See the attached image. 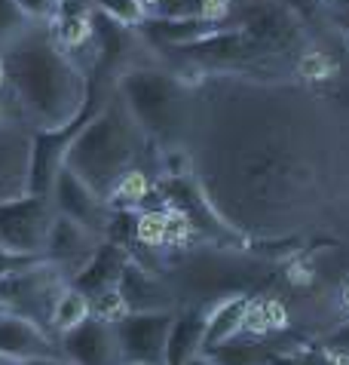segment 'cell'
Wrapping results in <instances>:
<instances>
[{"label": "cell", "instance_id": "obj_1", "mask_svg": "<svg viewBox=\"0 0 349 365\" xmlns=\"http://www.w3.org/2000/svg\"><path fill=\"white\" fill-rule=\"evenodd\" d=\"M4 86L19 105V120L34 133L61 129L83 114L92 80L77 58L56 43L49 25H31L0 53Z\"/></svg>", "mask_w": 349, "mask_h": 365}, {"label": "cell", "instance_id": "obj_2", "mask_svg": "<svg viewBox=\"0 0 349 365\" xmlns=\"http://www.w3.org/2000/svg\"><path fill=\"white\" fill-rule=\"evenodd\" d=\"M147 148V135L141 133L135 117L126 110L117 89L110 86L101 105L92 110L86 123L80 126V133L71 138L61 163L83 178L101 200H110L120 181L132 169H138Z\"/></svg>", "mask_w": 349, "mask_h": 365}, {"label": "cell", "instance_id": "obj_3", "mask_svg": "<svg viewBox=\"0 0 349 365\" xmlns=\"http://www.w3.org/2000/svg\"><path fill=\"white\" fill-rule=\"evenodd\" d=\"M114 89L150 145H160L162 150L184 145L193 110L184 80L160 68H126Z\"/></svg>", "mask_w": 349, "mask_h": 365}, {"label": "cell", "instance_id": "obj_4", "mask_svg": "<svg viewBox=\"0 0 349 365\" xmlns=\"http://www.w3.org/2000/svg\"><path fill=\"white\" fill-rule=\"evenodd\" d=\"M53 215L56 209L43 194H22L0 202V246L13 255L43 258Z\"/></svg>", "mask_w": 349, "mask_h": 365}, {"label": "cell", "instance_id": "obj_5", "mask_svg": "<svg viewBox=\"0 0 349 365\" xmlns=\"http://www.w3.org/2000/svg\"><path fill=\"white\" fill-rule=\"evenodd\" d=\"M174 322V310H138L123 313L114 322L117 344L123 362H145V365H166V344L169 329Z\"/></svg>", "mask_w": 349, "mask_h": 365}, {"label": "cell", "instance_id": "obj_6", "mask_svg": "<svg viewBox=\"0 0 349 365\" xmlns=\"http://www.w3.org/2000/svg\"><path fill=\"white\" fill-rule=\"evenodd\" d=\"M49 202H53V209L58 212V215H65L71 221H77V225L89 227L92 233H98V237H105L110 212H114L108 200H101L95 190H92L80 175H74L65 163L58 166L56 178H53Z\"/></svg>", "mask_w": 349, "mask_h": 365}, {"label": "cell", "instance_id": "obj_7", "mask_svg": "<svg viewBox=\"0 0 349 365\" xmlns=\"http://www.w3.org/2000/svg\"><path fill=\"white\" fill-rule=\"evenodd\" d=\"M58 350L71 365H123L114 322L92 313L74 329L58 334Z\"/></svg>", "mask_w": 349, "mask_h": 365}, {"label": "cell", "instance_id": "obj_8", "mask_svg": "<svg viewBox=\"0 0 349 365\" xmlns=\"http://www.w3.org/2000/svg\"><path fill=\"white\" fill-rule=\"evenodd\" d=\"M98 233H92L89 227L77 225L65 215H53V225H49V233H46V246H43V261H49L61 277L68 282L77 277L80 270L86 267V261L95 255V249L101 246Z\"/></svg>", "mask_w": 349, "mask_h": 365}, {"label": "cell", "instance_id": "obj_9", "mask_svg": "<svg viewBox=\"0 0 349 365\" xmlns=\"http://www.w3.org/2000/svg\"><path fill=\"white\" fill-rule=\"evenodd\" d=\"M236 25V19H209V16H150L135 28L138 37L150 40L162 49H184L193 43H202L214 34L227 31Z\"/></svg>", "mask_w": 349, "mask_h": 365}, {"label": "cell", "instance_id": "obj_10", "mask_svg": "<svg viewBox=\"0 0 349 365\" xmlns=\"http://www.w3.org/2000/svg\"><path fill=\"white\" fill-rule=\"evenodd\" d=\"M31 150H34V129L22 120L0 123V202L31 190Z\"/></svg>", "mask_w": 349, "mask_h": 365}, {"label": "cell", "instance_id": "obj_11", "mask_svg": "<svg viewBox=\"0 0 349 365\" xmlns=\"http://www.w3.org/2000/svg\"><path fill=\"white\" fill-rule=\"evenodd\" d=\"M40 356H61L58 338L22 313L0 307V362L22 365Z\"/></svg>", "mask_w": 349, "mask_h": 365}, {"label": "cell", "instance_id": "obj_12", "mask_svg": "<svg viewBox=\"0 0 349 365\" xmlns=\"http://www.w3.org/2000/svg\"><path fill=\"white\" fill-rule=\"evenodd\" d=\"M126 264H129V252L123 246H117V242H110V240H101L95 255H92L86 261V267L71 279V286H74L77 292H83V295L92 301V298L105 295V292L117 289Z\"/></svg>", "mask_w": 349, "mask_h": 365}, {"label": "cell", "instance_id": "obj_13", "mask_svg": "<svg viewBox=\"0 0 349 365\" xmlns=\"http://www.w3.org/2000/svg\"><path fill=\"white\" fill-rule=\"evenodd\" d=\"M117 295L123 301L126 313H138V310H169L172 307V292L162 282L147 273L141 264L129 258V264L123 267V277L117 282Z\"/></svg>", "mask_w": 349, "mask_h": 365}, {"label": "cell", "instance_id": "obj_14", "mask_svg": "<svg viewBox=\"0 0 349 365\" xmlns=\"http://www.w3.org/2000/svg\"><path fill=\"white\" fill-rule=\"evenodd\" d=\"M205 319H209V307H190L184 313H174L166 344V365H187L193 356H199L205 341Z\"/></svg>", "mask_w": 349, "mask_h": 365}, {"label": "cell", "instance_id": "obj_15", "mask_svg": "<svg viewBox=\"0 0 349 365\" xmlns=\"http://www.w3.org/2000/svg\"><path fill=\"white\" fill-rule=\"evenodd\" d=\"M251 301L249 298H227L221 301L218 307L209 310V319H205V341H202V353L212 347H221L233 338H239L245 331V317H249Z\"/></svg>", "mask_w": 349, "mask_h": 365}, {"label": "cell", "instance_id": "obj_16", "mask_svg": "<svg viewBox=\"0 0 349 365\" xmlns=\"http://www.w3.org/2000/svg\"><path fill=\"white\" fill-rule=\"evenodd\" d=\"M92 313V304L89 298L83 295V292H77L74 286H68L61 289V295L56 298V307H53V317H49V331L56 334H65L68 329H74L77 322H83L86 317Z\"/></svg>", "mask_w": 349, "mask_h": 365}, {"label": "cell", "instance_id": "obj_17", "mask_svg": "<svg viewBox=\"0 0 349 365\" xmlns=\"http://www.w3.org/2000/svg\"><path fill=\"white\" fill-rule=\"evenodd\" d=\"M89 6H92V13L105 16L123 28H132V31L147 19L145 0H89Z\"/></svg>", "mask_w": 349, "mask_h": 365}, {"label": "cell", "instance_id": "obj_18", "mask_svg": "<svg viewBox=\"0 0 349 365\" xmlns=\"http://www.w3.org/2000/svg\"><path fill=\"white\" fill-rule=\"evenodd\" d=\"M31 28V22L22 16V9L16 6V0H0V53L16 43L19 37Z\"/></svg>", "mask_w": 349, "mask_h": 365}, {"label": "cell", "instance_id": "obj_19", "mask_svg": "<svg viewBox=\"0 0 349 365\" xmlns=\"http://www.w3.org/2000/svg\"><path fill=\"white\" fill-rule=\"evenodd\" d=\"M16 6L22 9V16L31 25H49L58 13L61 0H16Z\"/></svg>", "mask_w": 349, "mask_h": 365}, {"label": "cell", "instance_id": "obj_20", "mask_svg": "<svg viewBox=\"0 0 349 365\" xmlns=\"http://www.w3.org/2000/svg\"><path fill=\"white\" fill-rule=\"evenodd\" d=\"M282 4L288 6L297 19H310V16L316 13V9H319L322 0H282Z\"/></svg>", "mask_w": 349, "mask_h": 365}, {"label": "cell", "instance_id": "obj_21", "mask_svg": "<svg viewBox=\"0 0 349 365\" xmlns=\"http://www.w3.org/2000/svg\"><path fill=\"white\" fill-rule=\"evenodd\" d=\"M22 365H71L65 356H40V359H28Z\"/></svg>", "mask_w": 349, "mask_h": 365}, {"label": "cell", "instance_id": "obj_22", "mask_svg": "<svg viewBox=\"0 0 349 365\" xmlns=\"http://www.w3.org/2000/svg\"><path fill=\"white\" fill-rule=\"evenodd\" d=\"M187 365H221V362H214L212 356H205V353H199V356H193Z\"/></svg>", "mask_w": 349, "mask_h": 365}, {"label": "cell", "instance_id": "obj_23", "mask_svg": "<svg viewBox=\"0 0 349 365\" xmlns=\"http://www.w3.org/2000/svg\"><path fill=\"white\" fill-rule=\"evenodd\" d=\"M337 22H340V25L346 28V31H349V6H343V9H340V16H337Z\"/></svg>", "mask_w": 349, "mask_h": 365}, {"label": "cell", "instance_id": "obj_24", "mask_svg": "<svg viewBox=\"0 0 349 365\" xmlns=\"http://www.w3.org/2000/svg\"><path fill=\"white\" fill-rule=\"evenodd\" d=\"M123 365H145V362H123Z\"/></svg>", "mask_w": 349, "mask_h": 365}]
</instances>
